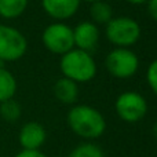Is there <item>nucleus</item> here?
<instances>
[{
	"instance_id": "1",
	"label": "nucleus",
	"mask_w": 157,
	"mask_h": 157,
	"mask_svg": "<svg viewBox=\"0 0 157 157\" xmlns=\"http://www.w3.org/2000/svg\"><path fill=\"white\" fill-rule=\"evenodd\" d=\"M66 120L71 130L84 139H97L102 136L106 130V121L102 113L88 105L73 106Z\"/></svg>"
},
{
	"instance_id": "2",
	"label": "nucleus",
	"mask_w": 157,
	"mask_h": 157,
	"mask_svg": "<svg viewBox=\"0 0 157 157\" xmlns=\"http://www.w3.org/2000/svg\"><path fill=\"white\" fill-rule=\"evenodd\" d=\"M59 68L63 77H68L76 83L91 81L97 75V63L91 57V52L78 48H72L61 55Z\"/></svg>"
},
{
	"instance_id": "3",
	"label": "nucleus",
	"mask_w": 157,
	"mask_h": 157,
	"mask_svg": "<svg viewBox=\"0 0 157 157\" xmlns=\"http://www.w3.org/2000/svg\"><path fill=\"white\" fill-rule=\"evenodd\" d=\"M141 26L134 18L116 17L106 24V37L117 47L134 46L141 39Z\"/></svg>"
},
{
	"instance_id": "4",
	"label": "nucleus",
	"mask_w": 157,
	"mask_h": 157,
	"mask_svg": "<svg viewBox=\"0 0 157 157\" xmlns=\"http://www.w3.org/2000/svg\"><path fill=\"white\" fill-rule=\"evenodd\" d=\"M105 65L112 76L116 78H128L136 73L139 59L135 52L127 47H116L108 54Z\"/></svg>"
},
{
	"instance_id": "5",
	"label": "nucleus",
	"mask_w": 157,
	"mask_h": 157,
	"mask_svg": "<svg viewBox=\"0 0 157 157\" xmlns=\"http://www.w3.org/2000/svg\"><path fill=\"white\" fill-rule=\"evenodd\" d=\"M26 50V37L18 29L0 25V59L3 62H14L21 59Z\"/></svg>"
},
{
	"instance_id": "6",
	"label": "nucleus",
	"mask_w": 157,
	"mask_h": 157,
	"mask_svg": "<svg viewBox=\"0 0 157 157\" xmlns=\"http://www.w3.org/2000/svg\"><path fill=\"white\" fill-rule=\"evenodd\" d=\"M116 113L123 121L136 123L147 113V102L139 92L125 91L117 97L114 102Z\"/></svg>"
},
{
	"instance_id": "7",
	"label": "nucleus",
	"mask_w": 157,
	"mask_h": 157,
	"mask_svg": "<svg viewBox=\"0 0 157 157\" xmlns=\"http://www.w3.org/2000/svg\"><path fill=\"white\" fill-rule=\"evenodd\" d=\"M41 40L44 47L52 54L63 55L75 48L73 29L62 22L48 25L41 35Z\"/></svg>"
},
{
	"instance_id": "8",
	"label": "nucleus",
	"mask_w": 157,
	"mask_h": 157,
	"mask_svg": "<svg viewBox=\"0 0 157 157\" xmlns=\"http://www.w3.org/2000/svg\"><path fill=\"white\" fill-rule=\"evenodd\" d=\"M75 48L91 52L99 41V29L97 24L90 21L80 22L73 29Z\"/></svg>"
},
{
	"instance_id": "9",
	"label": "nucleus",
	"mask_w": 157,
	"mask_h": 157,
	"mask_svg": "<svg viewBox=\"0 0 157 157\" xmlns=\"http://www.w3.org/2000/svg\"><path fill=\"white\" fill-rule=\"evenodd\" d=\"M46 130L37 121H29L19 131V144L26 150H39L46 142Z\"/></svg>"
},
{
	"instance_id": "10",
	"label": "nucleus",
	"mask_w": 157,
	"mask_h": 157,
	"mask_svg": "<svg viewBox=\"0 0 157 157\" xmlns=\"http://www.w3.org/2000/svg\"><path fill=\"white\" fill-rule=\"evenodd\" d=\"M81 0H41L43 10L51 18L63 21L77 13Z\"/></svg>"
},
{
	"instance_id": "11",
	"label": "nucleus",
	"mask_w": 157,
	"mask_h": 157,
	"mask_svg": "<svg viewBox=\"0 0 157 157\" xmlns=\"http://www.w3.org/2000/svg\"><path fill=\"white\" fill-rule=\"evenodd\" d=\"M54 94L59 102L72 105L77 101L78 97V87L77 83L68 77L58 78L54 84Z\"/></svg>"
},
{
	"instance_id": "12",
	"label": "nucleus",
	"mask_w": 157,
	"mask_h": 157,
	"mask_svg": "<svg viewBox=\"0 0 157 157\" xmlns=\"http://www.w3.org/2000/svg\"><path fill=\"white\" fill-rule=\"evenodd\" d=\"M29 0H0V17L14 19L21 17L28 7Z\"/></svg>"
},
{
	"instance_id": "13",
	"label": "nucleus",
	"mask_w": 157,
	"mask_h": 157,
	"mask_svg": "<svg viewBox=\"0 0 157 157\" xmlns=\"http://www.w3.org/2000/svg\"><path fill=\"white\" fill-rule=\"evenodd\" d=\"M17 92V80L6 68L0 69V102L14 98Z\"/></svg>"
},
{
	"instance_id": "14",
	"label": "nucleus",
	"mask_w": 157,
	"mask_h": 157,
	"mask_svg": "<svg viewBox=\"0 0 157 157\" xmlns=\"http://www.w3.org/2000/svg\"><path fill=\"white\" fill-rule=\"evenodd\" d=\"M90 15H91L92 21L95 24H108L112 18H113V10H112L110 4L103 0L91 3L90 7Z\"/></svg>"
},
{
	"instance_id": "15",
	"label": "nucleus",
	"mask_w": 157,
	"mask_h": 157,
	"mask_svg": "<svg viewBox=\"0 0 157 157\" xmlns=\"http://www.w3.org/2000/svg\"><path fill=\"white\" fill-rule=\"evenodd\" d=\"M21 105L14 98L4 101V102H0V116L6 121H17L21 117Z\"/></svg>"
},
{
	"instance_id": "16",
	"label": "nucleus",
	"mask_w": 157,
	"mask_h": 157,
	"mask_svg": "<svg viewBox=\"0 0 157 157\" xmlns=\"http://www.w3.org/2000/svg\"><path fill=\"white\" fill-rule=\"evenodd\" d=\"M68 157H105V155L99 146L86 142L75 147Z\"/></svg>"
},
{
	"instance_id": "17",
	"label": "nucleus",
	"mask_w": 157,
	"mask_h": 157,
	"mask_svg": "<svg viewBox=\"0 0 157 157\" xmlns=\"http://www.w3.org/2000/svg\"><path fill=\"white\" fill-rule=\"evenodd\" d=\"M146 80H147V84H149L150 90L157 95V59L153 61L149 65V68H147Z\"/></svg>"
},
{
	"instance_id": "18",
	"label": "nucleus",
	"mask_w": 157,
	"mask_h": 157,
	"mask_svg": "<svg viewBox=\"0 0 157 157\" xmlns=\"http://www.w3.org/2000/svg\"><path fill=\"white\" fill-rule=\"evenodd\" d=\"M15 157H47L43 152L39 150H26V149H22L21 152L18 153Z\"/></svg>"
},
{
	"instance_id": "19",
	"label": "nucleus",
	"mask_w": 157,
	"mask_h": 157,
	"mask_svg": "<svg viewBox=\"0 0 157 157\" xmlns=\"http://www.w3.org/2000/svg\"><path fill=\"white\" fill-rule=\"evenodd\" d=\"M147 13L157 22V0H147Z\"/></svg>"
},
{
	"instance_id": "20",
	"label": "nucleus",
	"mask_w": 157,
	"mask_h": 157,
	"mask_svg": "<svg viewBox=\"0 0 157 157\" xmlns=\"http://www.w3.org/2000/svg\"><path fill=\"white\" fill-rule=\"evenodd\" d=\"M130 4H144V3H146L147 0H127Z\"/></svg>"
},
{
	"instance_id": "21",
	"label": "nucleus",
	"mask_w": 157,
	"mask_h": 157,
	"mask_svg": "<svg viewBox=\"0 0 157 157\" xmlns=\"http://www.w3.org/2000/svg\"><path fill=\"white\" fill-rule=\"evenodd\" d=\"M153 135H155V138L157 139V121H156V124L153 125Z\"/></svg>"
},
{
	"instance_id": "22",
	"label": "nucleus",
	"mask_w": 157,
	"mask_h": 157,
	"mask_svg": "<svg viewBox=\"0 0 157 157\" xmlns=\"http://www.w3.org/2000/svg\"><path fill=\"white\" fill-rule=\"evenodd\" d=\"M84 2H87V3H90V4H91V3H94V2H99V0H84Z\"/></svg>"
},
{
	"instance_id": "23",
	"label": "nucleus",
	"mask_w": 157,
	"mask_h": 157,
	"mask_svg": "<svg viewBox=\"0 0 157 157\" xmlns=\"http://www.w3.org/2000/svg\"><path fill=\"white\" fill-rule=\"evenodd\" d=\"M4 63H6V62H3V61L0 59V69H2V68H4Z\"/></svg>"
}]
</instances>
